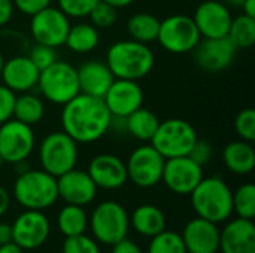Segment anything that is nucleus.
Returning <instances> with one entry per match:
<instances>
[{"label": "nucleus", "instance_id": "obj_48", "mask_svg": "<svg viewBox=\"0 0 255 253\" xmlns=\"http://www.w3.org/2000/svg\"><path fill=\"white\" fill-rule=\"evenodd\" d=\"M102 1H105V3H108V4H111V6H114L115 9H120V7H127V6H130L134 0H102Z\"/></svg>", "mask_w": 255, "mask_h": 253}, {"label": "nucleus", "instance_id": "obj_18", "mask_svg": "<svg viewBox=\"0 0 255 253\" xmlns=\"http://www.w3.org/2000/svg\"><path fill=\"white\" fill-rule=\"evenodd\" d=\"M57 189L58 198H61L66 204L85 207L94 201L99 188L87 171L75 167L57 177Z\"/></svg>", "mask_w": 255, "mask_h": 253}, {"label": "nucleus", "instance_id": "obj_23", "mask_svg": "<svg viewBox=\"0 0 255 253\" xmlns=\"http://www.w3.org/2000/svg\"><path fill=\"white\" fill-rule=\"evenodd\" d=\"M76 73L81 94H87L96 98H103V95L115 81V76L112 75L108 64L99 60H90L81 64L76 69Z\"/></svg>", "mask_w": 255, "mask_h": 253}, {"label": "nucleus", "instance_id": "obj_25", "mask_svg": "<svg viewBox=\"0 0 255 253\" xmlns=\"http://www.w3.org/2000/svg\"><path fill=\"white\" fill-rule=\"evenodd\" d=\"M130 227L142 237H154L166 230V215L154 204H142L130 215Z\"/></svg>", "mask_w": 255, "mask_h": 253}, {"label": "nucleus", "instance_id": "obj_12", "mask_svg": "<svg viewBox=\"0 0 255 253\" xmlns=\"http://www.w3.org/2000/svg\"><path fill=\"white\" fill-rule=\"evenodd\" d=\"M30 18V33L34 43L46 45L55 49L64 45L72 24L70 18L66 16L58 7L48 6Z\"/></svg>", "mask_w": 255, "mask_h": 253}, {"label": "nucleus", "instance_id": "obj_21", "mask_svg": "<svg viewBox=\"0 0 255 253\" xmlns=\"http://www.w3.org/2000/svg\"><path fill=\"white\" fill-rule=\"evenodd\" d=\"M40 70L33 64L28 55H15L4 60L0 78L3 85L7 86L15 94H22L34 89L37 86Z\"/></svg>", "mask_w": 255, "mask_h": 253}, {"label": "nucleus", "instance_id": "obj_37", "mask_svg": "<svg viewBox=\"0 0 255 253\" xmlns=\"http://www.w3.org/2000/svg\"><path fill=\"white\" fill-rule=\"evenodd\" d=\"M61 253H102L99 243L88 237L87 234L75 236V237H66L63 242Z\"/></svg>", "mask_w": 255, "mask_h": 253}, {"label": "nucleus", "instance_id": "obj_32", "mask_svg": "<svg viewBox=\"0 0 255 253\" xmlns=\"http://www.w3.org/2000/svg\"><path fill=\"white\" fill-rule=\"evenodd\" d=\"M233 201V213L238 218L244 219H254L255 218V185L248 182L241 185L232 197Z\"/></svg>", "mask_w": 255, "mask_h": 253}, {"label": "nucleus", "instance_id": "obj_45", "mask_svg": "<svg viewBox=\"0 0 255 253\" xmlns=\"http://www.w3.org/2000/svg\"><path fill=\"white\" fill-rule=\"evenodd\" d=\"M10 206V195L6 188L0 186V218L9 210Z\"/></svg>", "mask_w": 255, "mask_h": 253}, {"label": "nucleus", "instance_id": "obj_19", "mask_svg": "<svg viewBox=\"0 0 255 253\" xmlns=\"http://www.w3.org/2000/svg\"><path fill=\"white\" fill-rule=\"evenodd\" d=\"M87 173L93 179L97 188L114 191L120 189L127 183L126 163L114 154H99L90 164Z\"/></svg>", "mask_w": 255, "mask_h": 253}, {"label": "nucleus", "instance_id": "obj_41", "mask_svg": "<svg viewBox=\"0 0 255 253\" xmlns=\"http://www.w3.org/2000/svg\"><path fill=\"white\" fill-rule=\"evenodd\" d=\"M12 3L19 13L25 16H33L39 10L51 6L52 0H12Z\"/></svg>", "mask_w": 255, "mask_h": 253}, {"label": "nucleus", "instance_id": "obj_22", "mask_svg": "<svg viewBox=\"0 0 255 253\" xmlns=\"http://www.w3.org/2000/svg\"><path fill=\"white\" fill-rule=\"evenodd\" d=\"M221 253H255V225L251 219L236 218L220 230Z\"/></svg>", "mask_w": 255, "mask_h": 253}, {"label": "nucleus", "instance_id": "obj_6", "mask_svg": "<svg viewBox=\"0 0 255 253\" xmlns=\"http://www.w3.org/2000/svg\"><path fill=\"white\" fill-rule=\"evenodd\" d=\"M91 234L97 243L112 246L127 237L130 216L123 204L108 200L97 204L88 219Z\"/></svg>", "mask_w": 255, "mask_h": 253}, {"label": "nucleus", "instance_id": "obj_20", "mask_svg": "<svg viewBox=\"0 0 255 253\" xmlns=\"http://www.w3.org/2000/svg\"><path fill=\"white\" fill-rule=\"evenodd\" d=\"M187 253L220 252V228L208 219L196 216L188 221L181 233Z\"/></svg>", "mask_w": 255, "mask_h": 253}, {"label": "nucleus", "instance_id": "obj_43", "mask_svg": "<svg viewBox=\"0 0 255 253\" xmlns=\"http://www.w3.org/2000/svg\"><path fill=\"white\" fill-rule=\"evenodd\" d=\"M13 3L12 0H0V27H4L13 15Z\"/></svg>", "mask_w": 255, "mask_h": 253}, {"label": "nucleus", "instance_id": "obj_17", "mask_svg": "<svg viewBox=\"0 0 255 253\" xmlns=\"http://www.w3.org/2000/svg\"><path fill=\"white\" fill-rule=\"evenodd\" d=\"M236 48L229 37L220 39H200L193 49L196 64L209 73H218L226 70L236 57Z\"/></svg>", "mask_w": 255, "mask_h": 253}, {"label": "nucleus", "instance_id": "obj_50", "mask_svg": "<svg viewBox=\"0 0 255 253\" xmlns=\"http://www.w3.org/2000/svg\"><path fill=\"white\" fill-rule=\"evenodd\" d=\"M3 64H4V57H3V54H1V51H0V73H1Z\"/></svg>", "mask_w": 255, "mask_h": 253}, {"label": "nucleus", "instance_id": "obj_11", "mask_svg": "<svg viewBox=\"0 0 255 253\" xmlns=\"http://www.w3.org/2000/svg\"><path fill=\"white\" fill-rule=\"evenodd\" d=\"M36 145L33 127L10 118L0 124V157L4 163L18 164L27 161Z\"/></svg>", "mask_w": 255, "mask_h": 253}, {"label": "nucleus", "instance_id": "obj_14", "mask_svg": "<svg viewBox=\"0 0 255 253\" xmlns=\"http://www.w3.org/2000/svg\"><path fill=\"white\" fill-rule=\"evenodd\" d=\"M191 18L202 39L227 37L233 21L232 9L220 0L200 1Z\"/></svg>", "mask_w": 255, "mask_h": 253}, {"label": "nucleus", "instance_id": "obj_40", "mask_svg": "<svg viewBox=\"0 0 255 253\" xmlns=\"http://www.w3.org/2000/svg\"><path fill=\"white\" fill-rule=\"evenodd\" d=\"M16 94L7 86L0 85V124L13 118V104Z\"/></svg>", "mask_w": 255, "mask_h": 253}, {"label": "nucleus", "instance_id": "obj_47", "mask_svg": "<svg viewBox=\"0 0 255 253\" xmlns=\"http://www.w3.org/2000/svg\"><path fill=\"white\" fill-rule=\"evenodd\" d=\"M0 253H24V251L18 245L10 242V243H6V245L0 246Z\"/></svg>", "mask_w": 255, "mask_h": 253}, {"label": "nucleus", "instance_id": "obj_4", "mask_svg": "<svg viewBox=\"0 0 255 253\" xmlns=\"http://www.w3.org/2000/svg\"><path fill=\"white\" fill-rule=\"evenodd\" d=\"M13 197L25 210H45L58 200L57 177L45 170L27 169L13 183Z\"/></svg>", "mask_w": 255, "mask_h": 253}, {"label": "nucleus", "instance_id": "obj_39", "mask_svg": "<svg viewBox=\"0 0 255 253\" xmlns=\"http://www.w3.org/2000/svg\"><path fill=\"white\" fill-rule=\"evenodd\" d=\"M188 157L196 161L199 166L205 167L206 164L211 163L212 157H214V149H212V145L206 140H200L197 139V142L194 143V146L191 148Z\"/></svg>", "mask_w": 255, "mask_h": 253}, {"label": "nucleus", "instance_id": "obj_7", "mask_svg": "<svg viewBox=\"0 0 255 253\" xmlns=\"http://www.w3.org/2000/svg\"><path fill=\"white\" fill-rule=\"evenodd\" d=\"M196 128L185 119L170 118L160 121L155 134L151 139V145L160 152L164 160L187 157L197 142Z\"/></svg>", "mask_w": 255, "mask_h": 253}, {"label": "nucleus", "instance_id": "obj_2", "mask_svg": "<svg viewBox=\"0 0 255 253\" xmlns=\"http://www.w3.org/2000/svg\"><path fill=\"white\" fill-rule=\"evenodd\" d=\"M105 63L117 79L139 81L151 73L155 57L146 43L127 39L118 40L108 48Z\"/></svg>", "mask_w": 255, "mask_h": 253}, {"label": "nucleus", "instance_id": "obj_42", "mask_svg": "<svg viewBox=\"0 0 255 253\" xmlns=\"http://www.w3.org/2000/svg\"><path fill=\"white\" fill-rule=\"evenodd\" d=\"M111 253H143V251L134 242H131L126 237V239L117 242L115 245H112Z\"/></svg>", "mask_w": 255, "mask_h": 253}, {"label": "nucleus", "instance_id": "obj_8", "mask_svg": "<svg viewBox=\"0 0 255 253\" xmlns=\"http://www.w3.org/2000/svg\"><path fill=\"white\" fill-rule=\"evenodd\" d=\"M39 161L42 170L58 177L76 167L78 143L64 131H52L40 142Z\"/></svg>", "mask_w": 255, "mask_h": 253}, {"label": "nucleus", "instance_id": "obj_9", "mask_svg": "<svg viewBox=\"0 0 255 253\" xmlns=\"http://www.w3.org/2000/svg\"><path fill=\"white\" fill-rule=\"evenodd\" d=\"M202 36L191 16L175 13L160 21L157 42L170 54H188L200 42Z\"/></svg>", "mask_w": 255, "mask_h": 253}, {"label": "nucleus", "instance_id": "obj_26", "mask_svg": "<svg viewBox=\"0 0 255 253\" xmlns=\"http://www.w3.org/2000/svg\"><path fill=\"white\" fill-rule=\"evenodd\" d=\"M100 43L99 28H96L91 22H79L76 25H70L66 48L75 54H88L93 52Z\"/></svg>", "mask_w": 255, "mask_h": 253}, {"label": "nucleus", "instance_id": "obj_13", "mask_svg": "<svg viewBox=\"0 0 255 253\" xmlns=\"http://www.w3.org/2000/svg\"><path fill=\"white\" fill-rule=\"evenodd\" d=\"M51 224L42 210H25L12 224V242L22 251H34L45 245Z\"/></svg>", "mask_w": 255, "mask_h": 253}, {"label": "nucleus", "instance_id": "obj_33", "mask_svg": "<svg viewBox=\"0 0 255 253\" xmlns=\"http://www.w3.org/2000/svg\"><path fill=\"white\" fill-rule=\"evenodd\" d=\"M148 253H187V251L179 233L164 230L151 237Z\"/></svg>", "mask_w": 255, "mask_h": 253}, {"label": "nucleus", "instance_id": "obj_34", "mask_svg": "<svg viewBox=\"0 0 255 253\" xmlns=\"http://www.w3.org/2000/svg\"><path fill=\"white\" fill-rule=\"evenodd\" d=\"M88 18H90L91 24L96 28L103 30V28H111V27L115 25V22L118 19V12H117V9L114 6H111V4H108V3L100 0L93 7V10L90 12Z\"/></svg>", "mask_w": 255, "mask_h": 253}, {"label": "nucleus", "instance_id": "obj_16", "mask_svg": "<svg viewBox=\"0 0 255 253\" xmlns=\"http://www.w3.org/2000/svg\"><path fill=\"white\" fill-rule=\"evenodd\" d=\"M102 100L114 118H127L130 113L142 107L143 89L137 81L115 78Z\"/></svg>", "mask_w": 255, "mask_h": 253}, {"label": "nucleus", "instance_id": "obj_35", "mask_svg": "<svg viewBox=\"0 0 255 253\" xmlns=\"http://www.w3.org/2000/svg\"><path fill=\"white\" fill-rule=\"evenodd\" d=\"M100 0H57V7L69 18H87Z\"/></svg>", "mask_w": 255, "mask_h": 253}, {"label": "nucleus", "instance_id": "obj_30", "mask_svg": "<svg viewBox=\"0 0 255 253\" xmlns=\"http://www.w3.org/2000/svg\"><path fill=\"white\" fill-rule=\"evenodd\" d=\"M160 28V19L148 12H137L127 21L128 36L140 43H152L157 40Z\"/></svg>", "mask_w": 255, "mask_h": 253}, {"label": "nucleus", "instance_id": "obj_24", "mask_svg": "<svg viewBox=\"0 0 255 253\" xmlns=\"http://www.w3.org/2000/svg\"><path fill=\"white\" fill-rule=\"evenodd\" d=\"M223 163L226 169L238 176L253 173L255 167V149L253 143L245 140H233L223 151Z\"/></svg>", "mask_w": 255, "mask_h": 253}, {"label": "nucleus", "instance_id": "obj_36", "mask_svg": "<svg viewBox=\"0 0 255 253\" xmlns=\"http://www.w3.org/2000/svg\"><path fill=\"white\" fill-rule=\"evenodd\" d=\"M235 130L241 140L254 143L255 140V112L254 109L247 107L241 110L235 119Z\"/></svg>", "mask_w": 255, "mask_h": 253}, {"label": "nucleus", "instance_id": "obj_46", "mask_svg": "<svg viewBox=\"0 0 255 253\" xmlns=\"http://www.w3.org/2000/svg\"><path fill=\"white\" fill-rule=\"evenodd\" d=\"M241 9L244 10V15L255 18V0H245L242 3Z\"/></svg>", "mask_w": 255, "mask_h": 253}, {"label": "nucleus", "instance_id": "obj_1", "mask_svg": "<svg viewBox=\"0 0 255 253\" xmlns=\"http://www.w3.org/2000/svg\"><path fill=\"white\" fill-rule=\"evenodd\" d=\"M112 115L102 98L78 94L61 110L63 131L78 145H90L100 140L111 128Z\"/></svg>", "mask_w": 255, "mask_h": 253}, {"label": "nucleus", "instance_id": "obj_28", "mask_svg": "<svg viewBox=\"0 0 255 253\" xmlns=\"http://www.w3.org/2000/svg\"><path fill=\"white\" fill-rule=\"evenodd\" d=\"M57 228L64 239L85 234L88 228L87 212L81 206H75V204L63 206L57 215Z\"/></svg>", "mask_w": 255, "mask_h": 253}, {"label": "nucleus", "instance_id": "obj_38", "mask_svg": "<svg viewBox=\"0 0 255 253\" xmlns=\"http://www.w3.org/2000/svg\"><path fill=\"white\" fill-rule=\"evenodd\" d=\"M28 58L33 61V64L39 69L43 70L46 67H49L54 61L58 60L57 51L55 48L46 46V45H40V43H34L28 52Z\"/></svg>", "mask_w": 255, "mask_h": 253}, {"label": "nucleus", "instance_id": "obj_10", "mask_svg": "<svg viewBox=\"0 0 255 253\" xmlns=\"http://www.w3.org/2000/svg\"><path fill=\"white\" fill-rule=\"evenodd\" d=\"M164 161L152 145H142L133 149L127 158V179L139 188H152L161 182Z\"/></svg>", "mask_w": 255, "mask_h": 253}, {"label": "nucleus", "instance_id": "obj_27", "mask_svg": "<svg viewBox=\"0 0 255 253\" xmlns=\"http://www.w3.org/2000/svg\"><path fill=\"white\" fill-rule=\"evenodd\" d=\"M126 131L140 142H151L155 134L160 119L154 112L145 107H139L133 113H130L126 119Z\"/></svg>", "mask_w": 255, "mask_h": 253}, {"label": "nucleus", "instance_id": "obj_51", "mask_svg": "<svg viewBox=\"0 0 255 253\" xmlns=\"http://www.w3.org/2000/svg\"><path fill=\"white\" fill-rule=\"evenodd\" d=\"M3 164H4V161H3V158H1V157H0V167H1V166H3Z\"/></svg>", "mask_w": 255, "mask_h": 253}, {"label": "nucleus", "instance_id": "obj_44", "mask_svg": "<svg viewBox=\"0 0 255 253\" xmlns=\"http://www.w3.org/2000/svg\"><path fill=\"white\" fill-rule=\"evenodd\" d=\"M12 242V225L0 222V246Z\"/></svg>", "mask_w": 255, "mask_h": 253}, {"label": "nucleus", "instance_id": "obj_49", "mask_svg": "<svg viewBox=\"0 0 255 253\" xmlns=\"http://www.w3.org/2000/svg\"><path fill=\"white\" fill-rule=\"evenodd\" d=\"M220 1H223L226 6H229L232 9V7H241L245 0H220Z\"/></svg>", "mask_w": 255, "mask_h": 253}, {"label": "nucleus", "instance_id": "obj_3", "mask_svg": "<svg viewBox=\"0 0 255 253\" xmlns=\"http://www.w3.org/2000/svg\"><path fill=\"white\" fill-rule=\"evenodd\" d=\"M233 191L220 176L203 177L190 194L193 210L199 218L221 224L233 215Z\"/></svg>", "mask_w": 255, "mask_h": 253}, {"label": "nucleus", "instance_id": "obj_29", "mask_svg": "<svg viewBox=\"0 0 255 253\" xmlns=\"http://www.w3.org/2000/svg\"><path fill=\"white\" fill-rule=\"evenodd\" d=\"M45 116V103L43 100L28 92H22L16 95L13 104V118L19 122H24L30 127L39 124Z\"/></svg>", "mask_w": 255, "mask_h": 253}, {"label": "nucleus", "instance_id": "obj_15", "mask_svg": "<svg viewBox=\"0 0 255 253\" xmlns=\"http://www.w3.org/2000/svg\"><path fill=\"white\" fill-rule=\"evenodd\" d=\"M203 179V167L188 155L164 161L161 182L169 191L178 195H190Z\"/></svg>", "mask_w": 255, "mask_h": 253}, {"label": "nucleus", "instance_id": "obj_5", "mask_svg": "<svg viewBox=\"0 0 255 253\" xmlns=\"http://www.w3.org/2000/svg\"><path fill=\"white\" fill-rule=\"evenodd\" d=\"M37 88L46 101L64 106L81 92L76 67L67 61H54L49 67L40 70Z\"/></svg>", "mask_w": 255, "mask_h": 253}, {"label": "nucleus", "instance_id": "obj_31", "mask_svg": "<svg viewBox=\"0 0 255 253\" xmlns=\"http://www.w3.org/2000/svg\"><path fill=\"white\" fill-rule=\"evenodd\" d=\"M227 37L236 49L251 48L255 43V18L244 13L233 18Z\"/></svg>", "mask_w": 255, "mask_h": 253}]
</instances>
